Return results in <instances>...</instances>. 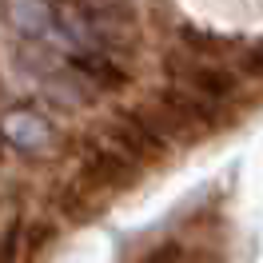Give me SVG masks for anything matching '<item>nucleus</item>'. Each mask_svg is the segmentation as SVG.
Returning <instances> with one entry per match:
<instances>
[{
    "instance_id": "f257e3e1",
    "label": "nucleus",
    "mask_w": 263,
    "mask_h": 263,
    "mask_svg": "<svg viewBox=\"0 0 263 263\" xmlns=\"http://www.w3.org/2000/svg\"><path fill=\"white\" fill-rule=\"evenodd\" d=\"M140 176V164L128 160L124 152L116 148H92L84 156V167H80V183H88L92 192L100 196H112V192H128Z\"/></svg>"
},
{
    "instance_id": "f03ea898",
    "label": "nucleus",
    "mask_w": 263,
    "mask_h": 263,
    "mask_svg": "<svg viewBox=\"0 0 263 263\" xmlns=\"http://www.w3.org/2000/svg\"><path fill=\"white\" fill-rule=\"evenodd\" d=\"M112 144L124 152L128 160H136V164H160L167 156V148H172L164 136L140 116V108H132V112L112 120Z\"/></svg>"
},
{
    "instance_id": "7ed1b4c3",
    "label": "nucleus",
    "mask_w": 263,
    "mask_h": 263,
    "mask_svg": "<svg viewBox=\"0 0 263 263\" xmlns=\"http://www.w3.org/2000/svg\"><path fill=\"white\" fill-rule=\"evenodd\" d=\"M0 136H4L16 152H24V156H40V152H48L52 144H56V128H52L40 112H32V108H12V112H4Z\"/></svg>"
},
{
    "instance_id": "20e7f679",
    "label": "nucleus",
    "mask_w": 263,
    "mask_h": 263,
    "mask_svg": "<svg viewBox=\"0 0 263 263\" xmlns=\"http://www.w3.org/2000/svg\"><path fill=\"white\" fill-rule=\"evenodd\" d=\"M172 72H176V80H180V88H187V92H196V96L203 100H228L235 96V76L231 72H223V68L208 64L203 56H192V60H172Z\"/></svg>"
},
{
    "instance_id": "39448f33",
    "label": "nucleus",
    "mask_w": 263,
    "mask_h": 263,
    "mask_svg": "<svg viewBox=\"0 0 263 263\" xmlns=\"http://www.w3.org/2000/svg\"><path fill=\"white\" fill-rule=\"evenodd\" d=\"M4 20H8L12 32L40 40V36L52 32L56 12H52V0H4Z\"/></svg>"
},
{
    "instance_id": "423d86ee",
    "label": "nucleus",
    "mask_w": 263,
    "mask_h": 263,
    "mask_svg": "<svg viewBox=\"0 0 263 263\" xmlns=\"http://www.w3.org/2000/svg\"><path fill=\"white\" fill-rule=\"evenodd\" d=\"M20 243H24V223L20 215H12L0 231V263H20Z\"/></svg>"
},
{
    "instance_id": "0eeeda50",
    "label": "nucleus",
    "mask_w": 263,
    "mask_h": 263,
    "mask_svg": "<svg viewBox=\"0 0 263 263\" xmlns=\"http://www.w3.org/2000/svg\"><path fill=\"white\" fill-rule=\"evenodd\" d=\"M183 44L199 56H219V52L228 48V40H219V36L203 32V28H183Z\"/></svg>"
},
{
    "instance_id": "6e6552de",
    "label": "nucleus",
    "mask_w": 263,
    "mask_h": 263,
    "mask_svg": "<svg viewBox=\"0 0 263 263\" xmlns=\"http://www.w3.org/2000/svg\"><path fill=\"white\" fill-rule=\"evenodd\" d=\"M140 263H187V251H183L180 243H172V239H164V243H156L144 255Z\"/></svg>"
},
{
    "instance_id": "1a4fd4ad",
    "label": "nucleus",
    "mask_w": 263,
    "mask_h": 263,
    "mask_svg": "<svg viewBox=\"0 0 263 263\" xmlns=\"http://www.w3.org/2000/svg\"><path fill=\"white\" fill-rule=\"evenodd\" d=\"M48 243H52V228H48V223H36V228L28 231V255L36 259V255H40Z\"/></svg>"
},
{
    "instance_id": "9d476101",
    "label": "nucleus",
    "mask_w": 263,
    "mask_h": 263,
    "mask_svg": "<svg viewBox=\"0 0 263 263\" xmlns=\"http://www.w3.org/2000/svg\"><path fill=\"white\" fill-rule=\"evenodd\" d=\"M243 72H247V76H259V80H263V44H259V48H251V52L243 56Z\"/></svg>"
}]
</instances>
